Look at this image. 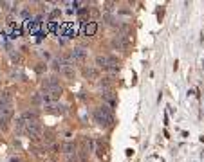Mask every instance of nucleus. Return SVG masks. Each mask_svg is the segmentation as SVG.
<instances>
[{"label": "nucleus", "instance_id": "nucleus-16", "mask_svg": "<svg viewBox=\"0 0 204 162\" xmlns=\"http://www.w3.org/2000/svg\"><path fill=\"white\" fill-rule=\"evenodd\" d=\"M44 140H45V142H47V144H51V142H52V140H54V135H52V133H45V137H44Z\"/></svg>", "mask_w": 204, "mask_h": 162}, {"label": "nucleus", "instance_id": "nucleus-5", "mask_svg": "<svg viewBox=\"0 0 204 162\" xmlns=\"http://www.w3.org/2000/svg\"><path fill=\"white\" fill-rule=\"evenodd\" d=\"M71 58H72V61H83L85 58H87V50H85L83 47H74L71 50Z\"/></svg>", "mask_w": 204, "mask_h": 162}, {"label": "nucleus", "instance_id": "nucleus-2", "mask_svg": "<svg viewBox=\"0 0 204 162\" xmlns=\"http://www.w3.org/2000/svg\"><path fill=\"white\" fill-rule=\"evenodd\" d=\"M128 45H130V43H128V40H126L125 34H117V36L112 38V47L116 50H126Z\"/></svg>", "mask_w": 204, "mask_h": 162}, {"label": "nucleus", "instance_id": "nucleus-17", "mask_svg": "<svg viewBox=\"0 0 204 162\" xmlns=\"http://www.w3.org/2000/svg\"><path fill=\"white\" fill-rule=\"evenodd\" d=\"M58 15H60V11H58V9H56V11H52V15H51V16H52V18H56V16H58Z\"/></svg>", "mask_w": 204, "mask_h": 162}, {"label": "nucleus", "instance_id": "nucleus-1", "mask_svg": "<svg viewBox=\"0 0 204 162\" xmlns=\"http://www.w3.org/2000/svg\"><path fill=\"white\" fill-rule=\"evenodd\" d=\"M94 119H96V123L101 124V126H112L114 124V115H112L110 108L107 104H101V106L96 108L94 110Z\"/></svg>", "mask_w": 204, "mask_h": 162}, {"label": "nucleus", "instance_id": "nucleus-6", "mask_svg": "<svg viewBox=\"0 0 204 162\" xmlns=\"http://www.w3.org/2000/svg\"><path fill=\"white\" fill-rule=\"evenodd\" d=\"M76 148L78 146H76L74 140H67V142L61 146V149H63V153H65V155H74V153H76Z\"/></svg>", "mask_w": 204, "mask_h": 162}, {"label": "nucleus", "instance_id": "nucleus-8", "mask_svg": "<svg viewBox=\"0 0 204 162\" xmlns=\"http://www.w3.org/2000/svg\"><path fill=\"white\" fill-rule=\"evenodd\" d=\"M101 95H103V101L109 104V108H114V106H116V97H114L110 92H103Z\"/></svg>", "mask_w": 204, "mask_h": 162}, {"label": "nucleus", "instance_id": "nucleus-9", "mask_svg": "<svg viewBox=\"0 0 204 162\" xmlns=\"http://www.w3.org/2000/svg\"><path fill=\"white\" fill-rule=\"evenodd\" d=\"M45 108L52 114H65V106L63 104H47Z\"/></svg>", "mask_w": 204, "mask_h": 162}, {"label": "nucleus", "instance_id": "nucleus-3", "mask_svg": "<svg viewBox=\"0 0 204 162\" xmlns=\"http://www.w3.org/2000/svg\"><path fill=\"white\" fill-rule=\"evenodd\" d=\"M25 133H27L31 139H38L40 133H42V128H40L38 121H35V123H27V124H25Z\"/></svg>", "mask_w": 204, "mask_h": 162}, {"label": "nucleus", "instance_id": "nucleus-11", "mask_svg": "<svg viewBox=\"0 0 204 162\" xmlns=\"http://www.w3.org/2000/svg\"><path fill=\"white\" fill-rule=\"evenodd\" d=\"M85 76H87L89 79H96L98 78V70H96L94 67H87L85 69Z\"/></svg>", "mask_w": 204, "mask_h": 162}, {"label": "nucleus", "instance_id": "nucleus-14", "mask_svg": "<svg viewBox=\"0 0 204 162\" xmlns=\"http://www.w3.org/2000/svg\"><path fill=\"white\" fill-rule=\"evenodd\" d=\"M33 103H35V104H40V103H44V95H40V94H35V95H33Z\"/></svg>", "mask_w": 204, "mask_h": 162}, {"label": "nucleus", "instance_id": "nucleus-12", "mask_svg": "<svg viewBox=\"0 0 204 162\" xmlns=\"http://www.w3.org/2000/svg\"><path fill=\"white\" fill-rule=\"evenodd\" d=\"M61 74H63V76H65V78H69V79H72V78H74V74H76V72H74V67H63V70H61Z\"/></svg>", "mask_w": 204, "mask_h": 162}, {"label": "nucleus", "instance_id": "nucleus-4", "mask_svg": "<svg viewBox=\"0 0 204 162\" xmlns=\"http://www.w3.org/2000/svg\"><path fill=\"white\" fill-rule=\"evenodd\" d=\"M42 86L45 88V92H51L54 88H60V81L56 76H51V78H45L44 81H42Z\"/></svg>", "mask_w": 204, "mask_h": 162}, {"label": "nucleus", "instance_id": "nucleus-13", "mask_svg": "<svg viewBox=\"0 0 204 162\" xmlns=\"http://www.w3.org/2000/svg\"><path fill=\"white\" fill-rule=\"evenodd\" d=\"M100 85H101V88H110V86H112V81H110V78H103Z\"/></svg>", "mask_w": 204, "mask_h": 162}, {"label": "nucleus", "instance_id": "nucleus-15", "mask_svg": "<svg viewBox=\"0 0 204 162\" xmlns=\"http://www.w3.org/2000/svg\"><path fill=\"white\" fill-rule=\"evenodd\" d=\"M105 20H107V24H109V25H116V18L112 15H105Z\"/></svg>", "mask_w": 204, "mask_h": 162}, {"label": "nucleus", "instance_id": "nucleus-7", "mask_svg": "<svg viewBox=\"0 0 204 162\" xmlns=\"http://www.w3.org/2000/svg\"><path fill=\"white\" fill-rule=\"evenodd\" d=\"M94 61H96V65H98V67H101V69H109V56H103V54H98Z\"/></svg>", "mask_w": 204, "mask_h": 162}, {"label": "nucleus", "instance_id": "nucleus-10", "mask_svg": "<svg viewBox=\"0 0 204 162\" xmlns=\"http://www.w3.org/2000/svg\"><path fill=\"white\" fill-rule=\"evenodd\" d=\"M96 29H98V25L94 24V22H90L89 25H85V29H83V32L87 36H92V34H96Z\"/></svg>", "mask_w": 204, "mask_h": 162}, {"label": "nucleus", "instance_id": "nucleus-18", "mask_svg": "<svg viewBox=\"0 0 204 162\" xmlns=\"http://www.w3.org/2000/svg\"><path fill=\"white\" fill-rule=\"evenodd\" d=\"M9 162H20V160H18V158H15V157H13V158H11V160H9Z\"/></svg>", "mask_w": 204, "mask_h": 162}, {"label": "nucleus", "instance_id": "nucleus-19", "mask_svg": "<svg viewBox=\"0 0 204 162\" xmlns=\"http://www.w3.org/2000/svg\"><path fill=\"white\" fill-rule=\"evenodd\" d=\"M200 158H204V151H202V153H200Z\"/></svg>", "mask_w": 204, "mask_h": 162}]
</instances>
